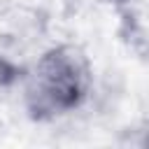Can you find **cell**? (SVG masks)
I'll return each instance as SVG.
<instances>
[{"mask_svg": "<svg viewBox=\"0 0 149 149\" xmlns=\"http://www.w3.org/2000/svg\"><path fill=\"white\" fill-rule=\"evenodd\" d=\"M93 86V68L88 56L74 44H56L44 49L26 70L23 105L40 119H58L79 109Z\"/></svg>", "mask_w": 149, "mask_h": 149, "instance_id": "6da1fadb", "label": "cell"}, {"mask_svg": "<svg viewBox=\"0 0 149 149\" xmlns=\"http://www.w3.org/2000/svg\"><path fill=\"white\" fill-rule=\"evenodd\" d=\"M98 2H102V5H112V7H123V5H128V2H133V0H98Z\"/></svg>", "mask_w": 149, "mask_h": 149, "instance_id": "7a4b0ae2", "label": "cell"}]
</instances>
